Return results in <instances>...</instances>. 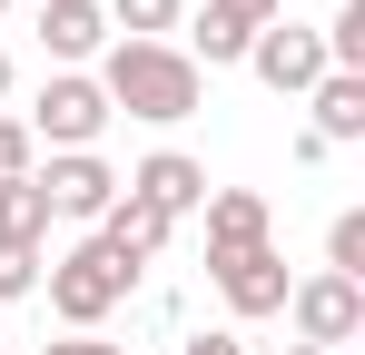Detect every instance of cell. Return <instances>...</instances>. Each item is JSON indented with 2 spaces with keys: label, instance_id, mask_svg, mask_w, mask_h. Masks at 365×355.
Returning <instances> with one entry per match:
<instances>
[{
  "label": "cell",
  "instance_id": "d6986e66",
  "mask_svg": "<svg viewBox=\"0 0 365 355\" xmlns=\"http://www.w3.org/2000/svg\"><path fill=\"white\" fill-rule=\"evenodd\" d=\"M30 148H40V138H30L20 118H0V178H30Z\"/></svg>",
  "mask_w": 365,
  "mask_h": 355
},
{
  "label": "cell",
  "instance_id": "3957f363",
  "mask_svg": "<svg viewBox=\"0 0 365 355\" xmlns=\"http://www.w3.org/2000/svg\"><path fill=\"white\" fill-rule=\"evenodd\" d=\"M30 138H50V158H69V148H99V128H109V99H99V79H79V69H60L50 89H40V109L20 118Z\"/></svg>",
  "mask_w": 365,
  "mask_h": 355
},
{
  "label": "cell",
  "instance_id": "5b68a950",
  "mask_svg": "<svg viewBox=\"0 0 365 355\" xmlns=\"http://www.w3.org/2000/svg\"><path fill=\"white\" fill-rule=\"evenodd\" d=\"M247 69L277 89V99H306L316 79H326V30H297V20H267L257 40H247Z\"/></svg>",
  "mask_w": 365,
  "mask_h": 355
},
{
  "label": "cell",
  "instance_id": "5bb4252c",
  "mask_svg": "<svg viewBox=\"0 0 365 355\" xmlns=\"http://www.w3.org/2000/svg\"><path fill=\"white\" fill-rule=\"evenodd\" d=\"M0 237H10V247H40V237H50V197H40V178H0Z\"/></svg>",
  "mask_w": 365,
  "mask_h": 355
},
{
  "label": "cell",
  "instance_id": "44dd1931",
  "mask_svg": "<svg viewBox=\"0 0 365 355\" xmlns=\"http://www.w3.org/2000/svg\"><path fill=\"white\" fill-rule=\"evenodd\" d=\"M178 355H247V346H237V336H187Z\"/></svg>",
  "mask_w": 365,
  "mask_h": 355
},
{
  "label": "cell",
  "instance_id": "277c9868",
  "mask_svg": "<svg viewBox=\"0 0 365 355\" xmlns=\"http://www.w3.org/2000/svg\"><path fill=\"white\" fill-rule=\"evenodd\" d=\"M287 316H297V346H326V355H336V346H356V336H365V287L316 267L306 287H287Z\"/></svg>",
  "mask_w": 365,
  "mask_h": 355
},
{
  "label": "cell",
  "instance_id": "2e32d148",
  "mask_svg": "<svg viewBox=\"0 0 365 355\" xmlns=\"http://www.w3.org/2000/svg\"><path fill=\"white\" fill-rule=\"evenodd\" d=\"M326 277H356L365 287V207H346V217L326 227Z\"/></svg>",
  "mask_w": 365,
  "mask_h": 355
},
{
  "label": "cell",
  "instance_id": "9c48e42d",
  "mask_svg": "<svg viewBox=\"0 0 365 355\" xmlns=\"http://www.w3.org/2000/svg\"><path fill=\"white\" fill-rule=\"evenodd\" d=\"M207 277L227 296V316H287V257H277V247H247V257L207 267Z\"/></svg>",
  "mask_w": 365,
  "mask_h": 355
},
{
  "label": "cell",
  "instance_id": "ffe728a7",
  "mask_svg": "<svg viewBox=\"0 0 365 355\" xmlns=\"http://www.w3.org/2000/svg\"><path fill=\"white\" fill-rule=\"evenodd\" d=\"M40 355H128V346H109V336H69V346H40Z\"/></svg>",
  "mask_w": 365,
  "mask_h": 355
},
{
  "label": "cell",
  "instance_id": "603a6c76",
  "mask_svg": "<svg viewBox=\"0 0 365 355\" xmlns=\"http://www.w3.org/2000/svg\"><path fill=\"white\" fill-rule=\"evenodd\" d=\"M287 355H326V346H287Z\"/></svg>",
  "mask_w": 365,
  "mask_h": 355
},
{
  "label": "cell",
  "instance_id": "8fae6325",
  "mask_svg": "<svg viewBox=\"0 0 365 355\" xmlns=\"http://www.w3.org/2000/svg\"><path fill=\"white\" fill-rule=\"evenodd\" d=\"M99 247H109V257H119L128 277H138V267H148V257H158V247H168V217H158V207H148V197H128V187H119V207H109V217H99Z\"/></svg>",
  "mask_w": 365,
  "mask_h": 355
},
{
  "label": "cell",
  "instance_id": "8992f818",
  "mask_svg": "<svg viewBox=\"0 0 365 355\" xmlns=\"http://www.w3.org/2000/svg\"><path fill=\"white\" fill-rule=\"evenodd\" d=\"M40 178V197H50V217H79V227H99L109 207H119V168L99 158V148H69V158H50Z\"/></svg>",
  "mask_w": 365,
  "mask_h": 355
},
{
  "label": "cell",
  "instance_id": "6da1fadb",
  "mask_svg": "<svg viewBox=\"0 0 365 355\" xmlns=\"http://www.w3.org/2000/svg\"><path fill=\"white\" fill-rule=\"evenodd\" d=\"M99 99H109V118H158V128H178V118H197V99H207V79H197V59L178 50V40H119V50L99 59Z\"/></svg>",
  "mask_w": 365,
  "mask_h": 355
},
{
  "label": "cell",
  "instance_id": "7a4b0ae2",
  "mask_svg": "<svg viewBox=\"0 0 365 355\" xmlns=\"http://www.w3.org/2000/svg\"><path fill=\"white\" fill-rule=\"evenodd\" d=\"M40 287H50V316H60L69 336H99V316H109V306H119L138 277H128V267L99 247V237H79L69 257H50V277H40Z\"/></svg>",
  "mask_w": 365,
  "mask_h": 355
},
{
  "label": "cell",
  "instance_id": "ba28073f",
  "mask_svg": "<svg viewBox=\"0 0 365 355\" xmlns=\"http://www.w3.org/2000/svg\"><path fill=\"white\" fill-rule=\"evenodd\" d=\"M267 20H287V0H207L197 10V30H187V59H247V40L267 30Z\"/></svg>",
  "mask_w": 365,
  "mask_h": 355
},
{
  "label": "cell",
  "instance_id": "e0dca14e",
  "mask_svg": "<svg viewBox=\"0 0 365 355\" xmlns=\"http://www.w3.org/2000/svg\"><path fill=\"white\" fill-rule=\"evenodd\" d=\"M326 69H356V79H365V0L336 10V30H326Z\"/></svg>",
  "mask_w": 365,
  "mask_h": 355
},
{
  "label": "cell",
  "instance_id": "7c38bea8",
  "mask_svg": "<svg viewBox=\"0 0 365 355\" xmlns=\"http://www.w3.org/2000/svg\"><path fill=\"white\" fill-rule=\"evenodd\" d=\"M109 40V10L99 0H40V50L50 59H89Z\"/></svg>",
  "mask_w": 365,
  "mask_h": 355
},
{
  "label": "cell",
  "instance_id": "7402d4cb",
  "mask_svg": "<svg viewBox=\"0 0 365 355\" xmlns=\"http://www.w3.org/2000/svg\"><path fill=\"white\" fill-rule=\"evenodd\" d=\"M0 99H10V50H0Z\"/></svg>",
  "mask_w": 365,
  "mask_h": 355
},
{
  "label": "cell",
  "instance_id": "4fadbf2b",
  "mask_svg": "<svg viewBox=\"0 0 365 355\" xmlns=\"http://www.w3.org/2000/svg\"><path fill=\"white\" fill-rule=\"evenodd\" d=\"M306 109H316V138H326V148H346V138H365V79L356 69H326V79L306 89Z\"/></svg>",
  "mask_w": 365,
  "mask_h": 355
},
{
  "label": "cell",
  "instance_id": "ac0fdd59",
  "mask_svg": "<svg viewBox=\"0 0 365 355\" xmlns=\"http://www.w3.org/2000/svg\"><path fill=\"white\" fill-rule=\"evenodd\" d=\"M40 277H50V257H40V247H10V237H0V306H10V296H30Z\"/></svg>",
  "mask_w": 365,
  "mask_h": 355
},
{
  "label": "cell",
  "instance_id": "52a82bcc",
  "mask_svg": "<svg viewBox=\"0 0 365 355\" xmlns=\"http://www.w3.org/2000/svg\"><path fill=\"white\" fill-rule=\"evenodd\" d=\"M128 197H148V207H158V217H168V227H178V217H197V207H207V168H197V158H187V148H158V158H138V168L119 178Z\"/></svg>",
  "mask_w": 365,
  "mask_h": 355
},
{
  "label": "cell",
  "instance_id": "30bf717a",
  "mask_svg": "<svg viewBox=\"0 0 365 355\" xmlns=\"http://www.w3.org/2000/svg\"><path fill=\"white\" fill-rule=\"evenodd\" d=\"M247 247H267V197L257 187H207V267H227Z\"/></svg>",
  "mask_w": 365,
  "mask_h": 355
},
{
  "label": "cell",
  "instance_id": "cb8c5ba5",
  "mask_svg": "<svg viewBox=\"0 0 365 355\" xmlns=\"http://www.w3.org/2000/svg\"><path fill=\"white\" fill-rule=\"evenodd\" d=\"M0 10H10V0H0Z\"/></svg>",
  "mask_w": 365,
  "mask_h": 355
},
{
  "label": "cell",
  "instance_id": "9a60e30c",
  "mask_svg": "<svg viewBox=\"0 0 365 355\" xmlns=\"http://www.w3.org/2000/svg\"><path fill=\"white\" fill-rule=\"evenodd\" d=\"M178 10H187V0H109V30H128V40H168Z\"/></svg>",
  "mask_w": 365,
  "mask_h": 355
}]
</instances>
